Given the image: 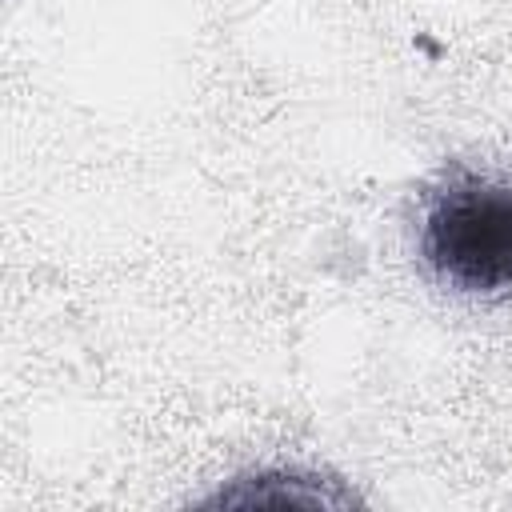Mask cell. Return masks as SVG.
Returning <instances> with one entry per match:
<instances>
[{"label":"cell","mask_w":512,"mask_h":512,"mask_svg":"<svg viewBox=\"0 0 512 512\" xmlns=\"http://www.w3.org/2000/svg\"><path fill=\"white\" fill-rule=\"evenodd\" d=\"M416 252L428 276L460 296H512V184L448 168L424 196Z\"/></svg>","instance_id":"6da1fadb"},{"label":"cell","mask_w":512,"mask_h":512,"mask_svg":"<svg viewBox=\"0 0 512 512\" xmlns=\"http://www.w3.org/2000/svg\"><path fill=\"white\" fill-rule=\"evenodd\" d=\"M212 504H348L344 492H324L320 476H304L296 468L256 472L236 480L232 492H220Z\"/></svg>","instance_id":"7a4b0ae2"}]
</instances>
